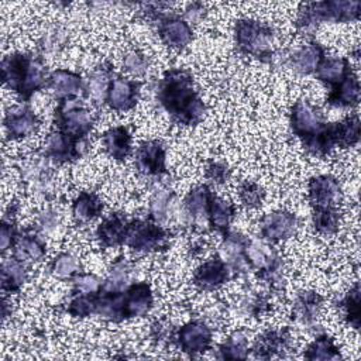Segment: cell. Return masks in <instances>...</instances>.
<instances>
[{"label": "cell", "mask_w": 361, "mask_h": 361, "mask_svg": "<svg viewBox=\"0 0 361 361\" xmlns=\"http://www.w3.org/2000/svg\"><path fill=\"white\" fill-rule=\"evenodd\" d=\"M206 178L214 183H226L230 178V169L224 162L210 161L206 165Z\"/></svg>", "instance_id": "45"}, {"label": "cell", "mask_w": 361, "mask_h": 361, "mask_svg": "<svg viewBox=\"0 0 361 361\" xmlns=\"http://www.w3.org/2000/svg\"><path fill=\"white\" fill-rule=\"evenodd\" d=\"M250 353L248 337L244 331H233L224 343L217 347V358L221 360H245Z\"/></svg>", "instance_id": "34"}, {"label": "cell", "mask_w": 361, "mask_h": 361, "mask_svg": "<svg viewBox=\"0 0 361 361\" xmlns=\"http://www.w3.org/2000/svg\"><path fill=\"white\" fill-rule=\"evenodd\" d=\"M20 231L17 230L14 219H6L3 217L1 228H0V247L1 252H6L7 250L13 248Z\"/></svg>", "instance_id": "44"}, {"label": "cell", "mask_w": 361, "mask_h": 361, "mask_svg": "<svg viewBox=\"0 0 361 361\" xmlns=\"http://www.w3.org/2000/svg\"><path fill=\"white\" fill-rule=\"evenodd\" d=\"M292 345V336L289 329H268L261 333L252 347L250 348L255 358L269 360L282 355Z\"/></svg>", "instance_id": "17"}, {"label": "cell", "mask_w": 361, "mask_h": 361, "mask_svg": "<svg viewBox=\"0 0 361 361\" xmlns=\"http://www.w3.org/2000/svg\"><path fill=\"white\" fill-rule=\"evenodd\" d=\"M131 274V265L124 257L116 258V261L111 264L107 278L103 281L102 289L104 290H123L128 286Z\"/></svg>", "instance_id": "36"}, {"label": "cell", "mask_w": 361, "mask_h": 361, "mask_svg": "<svg viewBox=\"0 0 361 361\" xmlns=\"http://www.w3.org/2000/svg\"><path fill=\"white\" fill-rule=\"evenodd\" d=\"M323 303V296L314 290L300 292L292 307V319L303 326H312L316 323Z\"/></svg>", "instance_id": "25"}, {"label": "cell", "mask_w": 361, "mask_h": 361, "mask_svg": "<svg viewBox=\"0 0 361 361\" xmlns=\"http://www.w3.org/2000/svg\"><path fill=\"white\" fill-rule=\"evenodd\" d=\"M96 117L80 99H65L58 102L54 114L55 128L65 134L86 140L94 126Z\"/></svg>", "instance_id": "7"}, {"label": "cell", "mask_w": 361, "mask_h": 361, "mask_svg": "<svg viewBox=\"0 0 361 361\" xmlns=\"http://www.w3.org/2000/svg\"><path fill=\"white\" fill-rule=\"evenodd\" d=\"M173 200H175V195L171 190H168V189L157 190L149 200L148 219L164 226V223H166V220L172 212Z\"/></svg>", "instance_id": "37"}, {"label": "cell", "mask_w": 361, "mask_h": 361, "mask_svg": "<svg viewBox=\"0 0 361 361\" xmlns=\"http://www.w3.org/2000/svg\"><path fill=\"white\" fill-rule=\"evenodd\" d=\"M350 73H353L350 61L344 56H324L317 71L314 72L316 79L329 85L330 87L340 83Z\"/></svg>", "instance_id": "30"}, {"label": "cell", "mask_w": 361, "mask_h": 361, "mask_svg": "<svg viewBox=\"0 0 361 361\" xmlns=\"http://www.w3.org/2000/svg\"><path fill=\"white\" fill-rule=\"evenodd\" d=\"M204 6L202 3H190L185 10V20L190 23H199L204 17Z\"/></svg>", "instance_id": "47"}, {"label": "cell", "mask_w": 361, "mask_h": 361, "mask_svg": "<svg viewBox=\"0 0 361 361\" xmlns=\"http://www.w3.org/2000/svg\"><path fill=\"white\" fill-rule=\"evenodd\" d=\"M298 227V219L286 210L265 214L259 221V235L268 244H275L292 237Z\"/></svg>", "instance_id": "13"}, {"label": "cell", "mask_w": 361, "mask_h": 361, "mask_svg": "<svg viewBox=\"0 0 361 361\" xmlns=\"http://www.w3.org/2000/svg\"><path fill=\"white\" fill-rule=\"evenodd\" d=\"M58 224V217L54 212H47L42 213L39 217V226L44 231H51L52 228H55Z\"/></svg>", "instance_id": "49"}, {"label": "cell", "mask_w": 361, "mask_h": 361, "mask_svg": "<svg viewBox=\"0 0 361 361\" xmlns=\"http://www.w3.org/2000/svg\"><path fill=\"white\" fill-rule=\"evenodd\" d=\"M128 220L121 213H111L96 228V240L102 248L124 245Z\"/></svg>", "instance_id": "21"}, {"label": "cell", "mask_w": 361, "mask_h": 361, "mask_svg": "<svg viewBox=\"0 0 361 361\" xmlns=\"http://www.w3.org/2000/svg\"><path fill=\"white\" fill-rule=\"evenodd\" d=\"M361 1L330 0L305 3L299 7L296 30L302 35L312 34L323 23H350L360 18Z\"/></svg>", "instance_id": "3"}, {"label": "cell", "mask_w": 361, "mask_h": 361, "mask_svg": "<svg viewBox=\"0 0 361 361\" xmlns=\"http://www.w3.org/2000/svg\"><path fill=\"white\" fill-rule=\"evenodd\" d=\"M113 75L114 72L107 63L97 66L90 73L86 82V99L92 100L94 104L106 103V97H107V92H109V86Z\"/></svg>", "instance_id": "32"}, {"label": "cell", "mask_w": 361, "mask_h": 361, "mask_svg": "<svg viewBox=\"0 0 361 361\" xmlns=\"http://www.w3.org/2000/svg\"><path fill=\"white\" fill-rule=\"evenodd\" d=\"M62 42V38L59 35V31L58 30H54L51 31L49 34H47V37H44V41H42V48L47 49V51H55L56 47Z\"/></svg>", "instance_id": "48"}, {"label": "cell", "mask_w": 361, "mask_h": 361, "mask_svg": "<svg viewBox=\"0 0 361 361\" xmlns=\"http://www.w3.org/2000/svg\"><path fill=\"white\" fill-rule=\"evenodd\" d=\"M27 281V264L11 258L6 259L1 265V289L4 293H17Z\"/></svg>", "instance_id": "33"}, {"label": "cell", "mask_w": 361, "mask_h": 361, "mask_svg": "<svg viewBox=\"0 0 361 361\" xmlns=\"http://www.w3.org/2000/svg\"><path fill=\"white\" fill-rule=\"evenodd\" d=\"M48 76L42 56L13 52L1 61L3 83L23 102H30L34 93L47 87Z\"/></svg>", "instance_id": "2"}, {"label": "cell", "mask_w": 361, "mask_h": 361, "mask_svg": "<svg viewBox=\"0 0 361 361\" xmlns=\"http://www.w3.org/2000/svg\"><path fill=\"white\" fill-rule=\"evenodd\" d=\"M3 123L6 135L10 140H21L31 135L37 130L39 120L27 104H21L8 109L4 114Z\"/></svg>", "instance_id": "19"}, {"label": "cell", "mask_w": 361, "mask_h": 361, "mask_svg": "<svg viewBox=\"0 0 361 361\" xmlns=\"http://www.w3.org/2000/svg\"><path fill=\"white\" fill-rule=\"evenodd\" d=\"M324 56V48L316 41H309L306 45H302L293 51V54L289 56V63L298 73L312 75L317 71Z\"/></svg>", "instance_id": "24"}, {"label": "cell", "mask_w": 361, "mask_h": 361, "mask_svg": "<svg viewBox=\"0 0 361 361\" xmlns=\"http://www.w3.org/2000/svg\"><path fill=\"white\" fill-rule=\"evenodd\" d=\"M231 275L228 264L220 257L200 264L193 272V283L200 290H214L224 285Z\"/></svg>", "instance_id": "18"}, {"label": "cell", "mask_w": 361, "mask_h": 361, "mask_svg": "<svg viewBox=\"0 0 361 361\" xmlns=\"http://www.w3.org/2000/svg\"><path fill=\"white\" fill-rule=\"evenodd\" d=\"M234 39L237 49L261 62L271 63L275 54L272 48L274 31L269 25L257 20L241 18L234 25Z\"/></svg>", "instance_id": "4"}, {"label": "cell", "mask_w": 361, "mask_h": 361, "mask_svg": "<svg viewBox=\"0 0 361 361\" xmlns=\"http://www.w3.org/2000/svg\"><path fill=\"white\" fill-rule=\"evenodd\" d=\"M128 319L145 316L154 305V295L147 282H133L124 289Z\"/></svg>", "instance_id": "23"}, {"label": "cell", "mask_w": 361, "mask_h": 361, "mask_svg": "<svg viewBox=\"0 0 361 361\" xmlns=\"http://www.w3.org/2000/svg\"><path fill=\"white\" fill-rule=\"evenodd\" d=\"M238 197L240 202L248 207V209H255L262 204V200L265 197V192L262 188L251 180H243L238 186Z\"/></svg>", "instance_id": "41"}, {"label": "cell", "mask_w": 361, "mask_h": 361, "mask_svg": "<svg viewBox=\"0 0 361 361\" xmlns=\"http://www.w3.org/2000/svg\"><path fill=\"white\" fill-rule=\"evenodd\" d=\"M140 87V82L114 73L109 86L106 104L114 111H128L138 102Z\"/></svg>", "instance_id": "16"}, {"label": "cell", "mask_w": 361, "mask_h": 361, "mask_svg": "<svg viewBox=\"0 0 361 361\" xmlns=\"http://www.w3.org/2000/svg\"><path fill=\"white\" fill-rule=\"evenodd\" d=\"M213 192L207 185H199L186 195L182 214L188 226H202L203 223H207V210Z\"/></svg>", "instance_id": "20"}, {"label": "cell", "mask_w": 361, "mask_h": 361, "mask_svg": "<svg viewBox=\"0 0 361 361\" xmlns=\"http://www.w3.org/2000/svg\"><path fill=\"white\" fill-rule=\"evenodd\" d=\"M49 271L58 279H72L80 272V261L71 252H61L52 259Z\"/></svg>", "instance_id": "40"}, {"label": "cell", "mask_w": 361, "mask_h": 361, "mask_svg": "<svg viewBox=\"0 0 361 361\" xmlns=\"http://www.w3.org/2000/svg\"><path fill=\"white\" fill-rule=\"evenodd\" d=\"M212 329L202 320H190L175 331L173 341L190 357L206 353L212 347Z\"/></svg>", "instance_id": "9"}, {"label": "cell", "mask_w": 361, "mask_h": 361, "mask_svg": "<svg viewBox=\"0 0 361 361\" xmlns=\"http://www.w3.org/2000/svg\"><path fill=\"white\" fill-rule=\"evenodd\" d=\"M223 237L224 241L221 245L220 257L228 264L231 272L250 269L245 259V247L250 238L234 230H228L227 234Z\"/></svg>", "instance_id": "22"}, {"label": "cell", "mask_w": 361, "mask_h": 361, "mask_svg": "<svg viewBox=\"0 0 361 361\" xmlns=\"http://www.w3.org/2000/svg\"><path fill=\"white\" fill-rule=\"evenodd\" d=\"M47 87L56 102L86 97V82L79 73L69 69H55L49 72Z\"/></svg>", "instance_id": "14"}, {"label": "cell", "mask_w": 361, "mask_h": 361, "mask_svg": "<svg viewBox=\"0 0 361 361\" xmlns=\"http://www.w3.org/2000/svg\"><path fill=\"white\" fill-rule=\"evenodd\" d=\"M313 227L319 234L331 235L340 226V213L337 207H314L312 213Z\"/></svg>", "instance_id": "38"}, {"label": "cell", "mask_w": 361, "mask_h": 361, "mask_svg": "<svg viewBox=\"0 0 361 361\" xmlns=\"http://www.w3.org/2000/svg\"><path fill=\"white\" fill-rule=\"evenodd\" d=\"M161 3L144 4L142 14L149 18L155 27L162 42L175 49L186 48L193 39V30L190 24L175 14H166L161 11Z\"/></svg>", "instance_id": "5"}, {"label": "cell", "mask_w": 361, "mask_h": 361, "mask_svg": "<svg viewBox=\"0 0 361 361\" xmlns=\"http://www.w3.org/2000/svg\"><path fill=\"white\" fill-rule=\"evenodd\" d=\"M360 102V82L357 76L350 73L345 79H343L340 83L330 87L327 103L333 107L340 109H348L357 106Z\"/></svg>", "instance_id": "28"}, {"label": "cell", "mask_w": 361, "mask_h": 361, "mask_svg": "<svg viewBox=\"0 0 361 361\" xmlns=\"http://www.w3.org/2000/svg\"><path fill=\"white\" fill-rule=\"evenodd\" d=\"M11 250H13V257L28 264V262H37L45 257L47 244L37 233L24 231L18 234Z\"/></svg>", "instance_id": "27"}, {"label": "cell", "mask_w": 361, "mask_h": 361, "mask_svg": "<svg viewBox=\"0 0 361 361\" xmlns=\"http://www.w3.org/2000/svg\"><path fill=\"white\" fill-rule=\"evenodd\" d=\"M103 212V203L94 192H80L72 203V216L76 223L86 224L97 219Z\"/></svg>", "instance_id": "31"}, {"label": "cell", "mask_w": 361, "mask_h": 361, "mask_svg": "<svg viewBox=\"0 0 361 361\" xmlns=\"http://www.w3.org/2000/svg\"><path fill=\"white\" fill-rule=\"evenodd\" d=\"M307 197L312 209L338 207L343 199L341 186L331 175L313 176L307 183Z\"/></svg>", "instance_id": "15"}, {"label": "cell", "mask_w": 361, "mask_h": 361, "mask_svg": "<svg viewBox=\"0 0 361 361\" xmlns=\"http://www.w3.org/2000/svg\"><path fill=\"white\" fill-rule=\"evenodd\" d=\"M86 148V140H79L54 128L47 138L44 155L55 164H66L79 159Z\"/></svg>", "instance_id": "10"}, {"label": "cell", "mask_w": 361, "mask_h": 361, "mask_svg": "<svg viewBox=\"0 0 361 361\" xmlns=\"http://www.w3.org/2000/svg\"><path fill=\"white\" fill-rule=\"evenodd\" d=\"M338 309L341 310V316L347 322V324L358 330L360 327V283L358 282H355L354 286L340 299Z\"/></svg>", "instance_id": "39"}, {"label": "cell", "mask_w": 361, "mask_h": 361, "mask_svg": "<svg viewBox=\"0 0 361 361\" xmlns=\"http://www.w3.org/2000/svg\"><path fill=\"white\" fill-rule=\"evenodd\" d=\"M135 168L147 178H159L166 173V149L158 140L140 144L135 152Z\"/></svg>", "instance_id": "12"}, {"label": "cell", "mask_w": 361, "mask_h": 361, "mask_svg": "<svg viewBox=\"0 0 361 361\" xmlns=\"http://www.w3.org/2000/svg\"><path fill=\"white\" fill-rule=\"evenodd\" d=\"M169 230L151 219H135L128 221L124 245L137 252L165 251L169 247Z\"/></svg>", "instance_id": "6"}, {"label": "cell", "mask_w": 361, "mask_h": 361, "mask_svg": "<svg viewBox=\"0 0 361 361\" xmlns=\"http://www.w3.org/2000/svg\"><path fill=\"white\" fill-rule=\"evenodd\" d=\"M48 158L42 154L25 157L20 165L24 183L34 192L48 196L52 193V175L48 166Z\"/></svg>", "instance_id": "11"}, {"label": "cell", "mask_w": 361, "mask_h": 361, "mask_svg": "<svg viewBox=\"0 0 361 361\" xmlns=\"http://www.w3.org/2000/svg\"><path fill=\"white\" fill-rule=\"evenodd\" d=\"M157 100L171 120L182 126H196L206 116L192 75L180 68L166 71L158 80Z\"/></svg>", "instance_id": "1"}, {"label": "cell", "mask_w": 361, "mask_h": 361, "mask_svg": "<svg viewBox=\"0 0 361 361\" xmlns=\"http://www.w3.org/2000/svg\"><path fill=\"white\" fill-rule=\"evenodd\" d=\"M71 281L72 293H96L103 286V281L93 274L79 272Z\"/></svg>", "instance_id": "42"}, {"label": "cell", "mask_w": 361, "mask_h": 361, "mask_svg": "<svg viewBox=\"0 0 361 361\" xmlns=\"http://www.w3.org/2000/svg\"><path fill=\"white\" fill-rule=\"evenodd\" d=\"M131 133L124 126L111 127L102 135L106 154L116 161H124L131 154Z\"/></svg>", "instance_id": "26"}, {"label": "cell", "mask_w": 361, "mask_h": 361, "mask_svg": "<svg viewBox=\"0 0 361 361\" xmlns=\"http://www.w3.org/2000/svg\"><path fill=\"white\" fill-rule=\"evenodd\" d=\"M289 124L293 135L302 141L303 147L319 137L327 127L323 113L307 100H298L292 104Z\"/></svg>", "instance_id": "8"}, {"label": "cell", "mask_w": 361, "mask_h": 361, "mask_svg": "<svg viewBox=\"0 0 361 361\" xmlns=\"http://www.w3.org/2000/svg\"><path fill=\"white\" fill-rule=\"evenodd\" d=\"M303 358L310 361H327L338 360L341 358V354L333 338H330L327 334H319L305 350Z\"/></svg>", "instance_id": "35"}, {"label": "cell", "mask_w": 361, "mask_h": 361, "mask_svg": "<svg viewBox=\"0 0 361 361\" xmlns=\"http://www.w3.org/2000/svg\"><path fill=\"white\" fill-rule=\"evenodd\" d=\"M234 214L235 206L231 202L224 200L214 193L212 195L207 210V223L212 228H214L221 235H226L227 231L230 230V224L234 219Z\"/></svg>", "instance_id": "29"}, {"label": "cell", "mask_w": 361, "mask_h": 361, "mask_svg": "<svg viewBox=\"0 0 361 361\" xmlns=\"http://www.w3.org/2000/svg\"><path fill=\"white\" fill-rule=\"evenodd\" d=\"M148 65H149L148 58L140 51H130L126 54V56L123 59L124 69L134 76L144 75L148 69Z\"/></svg>", "instance_id": "43"}, {"label": "cell", "mask_w": 361, "mask_h": 361, "mask_svg": "<svg viewBox=\"0 0 361 361\" xmlns=\"http://www.w3.org/2000/svg\"><path fill=\"white\" fill-rule=\"evenodd\" d=\"M151 337L157 343H166V341L175 338V330L171 327V324L168 322L157 320L151 326Z\"/></svg>", "instance_id": "46"}]
</instances>
